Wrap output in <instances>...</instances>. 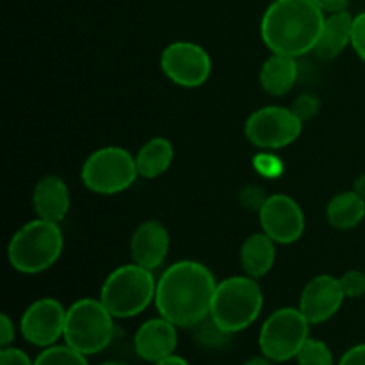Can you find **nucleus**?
Instances as JSON below:
<instances>
[{"mask_svg": "<svg viewBox=\"0 0 365 365\" xmlns=\"http://www.w3.org/2000/svg\"><path fill=\"white\" fill-rule=\"evenodd\" d=\"M66 312L56 298H39L25 309L20 319L21 337L34 348H50L64 337Z\"/></svg>", "mask_w": 365, "mask_h": 365, "instance_id": "9b49d317", "label": "nucleus"}, {"mask_svg": "<svg viewBox=\"0 0 365 365\" xmlns=\"http://www.w3.org/2000/svg\"><path fill=\"white\" fill-rule=\"evenodd\" d=\"M341 287L344 291L346 298H360L365 294V271L349 269L342 274Z\"/></svg>", "mask_w": 365, "mask_h": 365, "instance_id": "a878e982", "label": "nucleus"}, {"mask_svg": "<svg viewBox=\"0 0 365 365\" xmlns=\"http://www.w3.org/2000/svg\"><path fill=\"white\" fill-rule=\"evenodd\" d=\"M114 339V317L95 298L77 299L66 312L64 344L86 356L102 353Z\"/></svg>", "mask_w": 365, "mask_h": 365, "instance_id": "423d86ee", "label": "nucleus"}, {"mask_svg": "<svg viewBox=\"0 0 365 365\" xmlns=\"http://www.w3.org/2000/svg\"><path fill=\"white\" fill-rule=\"evenodd\" d=\"M324 16L314 0H273L264 11L260 36L273 53L298 59L314 52Z\"/></svg>", "mask_w": 365, "mask_h": 365, "instance_id": "f03ea898", "label": "nucleus"}, {"mask_svg": "<svg viewBox=\"0 0 365 365\" xmlns=\"http://www.w3.org/2000/svg\"><path fill=\"white\" fill-rule=\"evenodd\" d=\"M337 365H365V344H356L349 348L341 356Z\"/></svg>", "mask_w": 365, "mask_h": 365, "instance_id": "2f4dec72", "label": "nucleus"}, {"mask_svg": "<svg viewBox=\"0 0 365 365\" xmlns=\"http://www.w3.org/2000/svg\"><path fill=\"white\" fill-rule=\"evenodd\" d=\"M298 365H335L334 353L327 342L309 337L296 355Z\"/></svg>", "mask_w": 365, "mask_h": 365, "instance_id": "5701e85b", "label": "nucleus"}, {"mask_svg": "<svg viewBox=\"0 0 365 365\" xmlns=\"http://www.w3.org/2000/svg\"><path fill=\"white\" fill-rule=\"evenodd\" d=\"M157 280L153 271L138 264L116 267L100 289V302L114 319H128L145 312L155 303Z\"/></svg>", "mask_w": 365, "mask_h": 365, "instance_id": "39448f33", "label": "nucleus"}, {"mask_svg": "<svg viewBox=\"0 0 365 365\" xmlns=\"http://www.w3.org/2000/svg\"><path fill=\"white\" fill-rule=\"evenodd\" d=\"M160 68L173 84L195 89L209 81L212 73V59L198 43L175 41L160 53Z\"/></svg>", "mask_w": 365, "mask_h": 365, "instance_id": "9d476101", "label": "nucleus"}, {"mask_svg": "<svg viewBox=\"0 0 365 365\" xmlns=\"http://www.w3.org/2000/svg\"><path fill=\"white\" fill-rule=\"evenodd\" d=\"M259 221L264 234L269 235L277 245H292L299 241L305 232V214L299 203L289 195L267 196L259 210Z\"/></svg>", "mask_w": 365, "mask_h": 365, "instance_id": "f8f14e48", "label": "nucleus"}, {"mask_svg": "<svg viewBox=\"0 0 365 365\" xmlns=\"http://www.w3.org/2000/svg\"><path fill=\"white\" fill-rule=\"evenodd\" d=\"M267 195L264 192L262 187L259 185H248V187L242 189L241 192V203L250 210H257L259 212L260 207L266 203Z\"/></svg>", "mask_w": 365, "mask_h": 365, "instance_id": "c85d7f7f", "label": "nucleus"}, {"mask_svg": "<svg viewBox=\"0 0 365 365\" xmlns=\"http://www.w3.org/2000/svg\"><path fill=\"white\" fill-rule=\"evenodd\" d=\"M178 327L159 316L145 321L134 335V351L138 359L148 364L175 355L178 346Z\"/></svg>", "mask_w": 365, "mask_h": 365, "instance_id": "4468645a", "label": "nucleus"}, {"mask_svg": "<svg viewBox=\"0 0 365 365\" xmlns=\"http://www.w3.org/2000/svg\"><path fill=\"white\" fill-rule=\"evenodd\" d=\"M310 327L312 324L307 321L299 309L284 307L274 310L260 328V353L274 364L294 360L302 346L310 337Z\"/></svg>", "mask_w": 365, "mask_h": 365, "instance_id": "6e6552de", "label": "nucleus"}, {"mask_svg": "<svg viewBox=\"0 0 365 365\" xmlns=\"http://www.w3.org/2000/svg\"><path fill=\"white\" fill-rule=\"evenodd\" d=\"M34 365H89V362L88 356L68 344H56L43 349L34 359Z\"/></svg>", "mask_w": 365, "mask_h": 365, "instance_id": "4be33fe9", "label": "nucleus"}, {"mask_svg": "<svg viewBox=\"0 0 365 365\" xmlns=\"http://www.w3.org/2000/svg\"><path fill=\"white\" fill-rule=\"evenodd\" d=\"M365 217V200L355 191H344L335 195L327 205V220L335 230L356 228Z\"/></svg>", "mask_w": 365, "mask_h": 365, "instance_id": "412c9836", "label": "nucleus"}, {"mask_svg": "<svg viewBox=\"0 0 365 365\" xmlns=\"http://www.w3.org/2000/svg\"><path fill=\"white\" fill-rule=\"evenodd\" d=\"M253 168H255L257 173H260L262 177L277 178L280 177L282 171H284V163H282L280 157H277L274 153L262 150V152H260L259 155H255V159H253Z\"/></svg>", "mask_w": 365, "mask_h": 365, "instance_id": "393cba45", "label": "nucleus"}, {"mask_svg": "<svg viewBox=\"0 0 365 365\" xmlns=\"http://www.w3.org/2000/svg\"><path fill=\"white\" fill-rule=\"evenodd\" d=\"M351 32L353 14L349 11H337V13L327 14L314 53L327 63L337 59L348 46H351Z\"/></svg>", "mask_w": 365, "mask_h": 365, "instance_id": "f3484780", "label": "nucleus"}, {"mask_svg": "<svg viewBox=\"0 0 365 365\" xmlns=\"http://www.w3.org/2000/svg\"><path fill=\"white\" fill-rule=\"evenodd\" d=\"M242 365H274V362H271V360L267 359V356L260 355V356H253V359L246 360V362L242 364Z\"/></svg>", "mask_w": 365, "mask_h": 365, "instance_id": "c9c22d12", "label": "nucleus"}, {"mask_svg": "<svg viewBox=\"0 0 365 365\" xmlns=\"http://www.w3.org/2000/svg\"><path fill=\"white\" fill-rule=\"evenodd\" d=\"M216 278L196 260L171 264L157 280L155 309L178 328H195L210 316Z\"/></svg>", "mask_w": 365, "mask_h": 365, "instance_id": "f257e3e1", "label": "nucleus"}, {"mask_svg": "<svg viewBox=\"0 0 365 365\" xmlns=\"http://www.w3.org/2000/svg\"><path fill=\"white\" fill-rule=\"evenodd\" d=\"M71 198L66 182L56 175L39 178L32 191V207L36 217L52 223H61L70 212Z\"/></svg>", "mask_w": 365, "mask_h": 365, "instance_id": "dca6fc26", "label": "nucleus"}, {"mask_svg": "<svg viewBox=\"0 0 365 365\" xmlns=\"http://www.w3.org/2000/svg\"><path fill=\"white\" fill-rule=\"evenodd\" d=\"M291 109L294 110L296 116L305 123V121L312 120V118L317 116V113H319L321 109V102L316 95H309V93H305V95H299L298 98L294 100Z\"/></svg>", "mask_w": 365, "mask_h": 365, "instance_id": "bb28decb", "label": "nucleus"}, {"mask_svg": "<svg viewBox=\"0 0 365 365\" xmlns=\"http://www.w3.org/2000/svg\"><path fill=\"white\" fill-rule=\"evenodd\" d=\"M14 337H16L14 323L11 321V317L7 314H2L0 316V346L2 348H9V346H13Z\"/></svg>", "mask_w": 365, "mask_h": 365, "instance_id": "7c9ffc66", "label": "nucleus"}, {"mask_svg": "<svg viewBox=\"0 0 365 365\" xmlns=\"http://www.w3.org/2000/svg\"><path fill=\"white\" fill-rule=\"evenodd\" d=\"M100 365H128V364H125V362H116V360H110V362H103V364H100Z\"/></svg>", "mask_w": 365, "mask_h": 365, "instance_id": "e433bc0d", "label": "nucleus"}, {"mask_svg": "<svg viewBox=\"0 0 365 365\" xmlns=\"http://www.w3.org/2000/svg\"><path fill=\"white\" fill-rule=\"evenodd\" d=\"M0 365H34V360H31L24 349L9 346L0 351Z\"/></svg>", "mask_w": 365, "mask_h": 365, "instance_id": "c756f323", "label": "nucleus"}, {"mask_svg": "<svg viewBox=\"0 0 365 365\" xmlns=\"http://www.w3.org/2000/svg\"><path fill=\"white\" fill-rule=\"evenodd\" d=\"M170 232L160 221H145L132 234V262L150 271H155L166 260L168 253H170Z\"/></svg>", "mask_w": 365, "mask_h": 365, "instance_id": "2eb2a0df", "label": "nucleus"}, {"mask_svg": "<svg viewBox=\"0 0 365 365\" xmlns=\"http://www.w3.org/2000/svg\"><path fill=\"white\" fill-rule=\"evenodd\" d=\"M303 121L291 107L266 106L253 110L245 123V135L253 146L266 152L282 150L302 135Z\"/></svg>", "mask_w": 365, "mask_h": 365, "instance_id": "1a4fd4ad", "label": "nucleus"}, {"mask_svg": "<svg viewBox=\"0 0 365 365\" xmlns=\"http://www.w3.org/2000/svg\"><path fill=\"white\" fill-rule=\"evenodd\" d=\"M262 307L264 294L259 282L248 274H239L217 282L209 317L221 330L234 335L252 327Z\"/></svg>", "mask_w": 365, "mask_h": 365, "instance_id": "20e7f679", "label": "nucleus"}, {"mask_svg": "<svg viewBox=\"0 0 365 365\" xmlns=\"http://www.w3.org/2000/svg\"><path fill=\"white\" fill-rule=\"evenodd\" d=\"M139 177L135 157L121 146H103L84 160L81 180L95 195L114 196L132 187Z\"/></svg>", "mask_w": 365, "mask_h": 365, "instance_id": "0eeeda50", "label": "nucleus"}, {"mask_svg": "<svg viewBox=\"0 0 365 365\" xmlns=\"http://www.w3.org/2000/svg\"><path fill=\"white\" fill-rule=\"evenodd\" d=\"M346 294L341 287V280L331 274L314 277L303 287L298 309L310 324H323L330 321L344 305Z\"/></svg>", "mask_w": 365, "mask_h": 365, "instance_id": "ddd939ff", "label": "nucleus"}, {"mask_svg": "<svg viewBox=\"0 0 365 365\" xmlns=\"http://www.w3.org/2000/svg\"><path fill=\"white\" fill-rule=\"evenodd\" d=\"M260 86L271 96H284L291 91L298 81V61L296 57L273 53L264 61L260 68Z\"/></svg>", "mask_w": 365, "mask_h": 365, "instance_id": "6ab92c4d", "label": "nucleus"}, {"mask_svg": "<svg viewBox=\"0 0 365 365\" xmlns=\"http://www.w3.org/2000/svg\"><path fill=\"white\" fill-rule=\"evenodd\" d=\"M152 365H191V364H189L187 360L184 359V356L171 355V356H168V359L159 360V362H155V364H152Z\"/></svg>", "mask_w": 365, "mask_h": 365, "instance_id": "72a5a7b5", "label": "nucleus"}, {"mask_svg": "<svg viewBox=\"0 0 365 365\" xmlns=\"http://www.w3.org/2000/svg\"><path fill=\"white\" fill-rule=\"evenodd\" d=\"M134 157L139 177L150 180V178L160 177L170 170L175 159V148L171 141L157 135V138L148 139Z\"/></svg>", "mask_w": 365, "mask_h": 365, "instance_id": "aec40b11", "label": "nucleus"}, {"mask_svg": "<svg viewBox=\"0 0 365 365\" xmlns=\"http://www.w3.org/2000/svg\"><path fill=\"white\" fill-rule=\"evenodd\" d=\"M314 4H316L324 14H330L337 13V11H348L349 0H314Z\"/></svg>", "mask_w": 365, "mask_h": 365, "instance_id": "473e14b6", "label": "nucleus"}, {"mask_svg": "<svg viewBox=\"0 0 365 365\" xmlns=\"http://www.w3.org/2000/svg\"><path fill=\"white\" fill-rule=\"evenodd\" d=\"M192 330H195L196 344L202 346V348L205 349H220L223 348V346H227V342L230 341V334L221 330L210 317L202 321V323H200L198 327L192 328Z\"/></svg>", "mask_w": 365, "mask_h": 365, "instance_id": "b1692460", "label": "nucleus"}, {"mask_svg": "<svg viewBox=\"0 0 365 365\" xmlns=\"http://www.w3.org/2000/svg\"><path fill=\"white\" fill-rule=\"evenodd\" d=\"M351 48L355 50L356 56L365 63V11L353 16Z\"/></svg>", "mask_w": 365, "mask_h": 365, "instance_id": "cd10ccee", "label": "nucleus"}, {"mask_svg": "<svg viewBox=\"0 0 365 365\" xmlns=\"http://www.w3.org/2000/svg\"><path fill=\"white\" fill-rule=\"evenodd\" d=\"M353 191H355L359 196H362V198L365 200V173L356 177L355 184H353Z\"/></svg>", "mask_w": 365, "mask_h": 365, "instance_id": "f704fd0d", "label": "nucleus"}, {"mask_svg": "<svg viewBox=\"0 0 365 365\" xmlns=\"http://www.w3.org/2000/svg\"><path fill=\"white\" fill-rule=\"evenodd\" d=\"M239 259L245 274L259 280L273 269L277 260V242L264 232L248 235L241 246Z\"/></svg>", "mask_w": 365, "mask_h": 365, "instance_id": "a211bd4d", "label": "nucleus"}, {"mask_svg": "<svg viewBox=\"0 0 365 365\" xmlns=\"http://www.w3.org/2000/svg\"><path fill=\"white\" fill-rule=\"evenodd\" d=\"M63 248L64 237L59 223L36 217L14 232L7 245V260L18 273L38 274L59 260Z\"/></svg>", "mask_w": 365, "mask_h": 365, "instance_id": "7ed1b4c3", "label": "nucleus"}]
</instances>
